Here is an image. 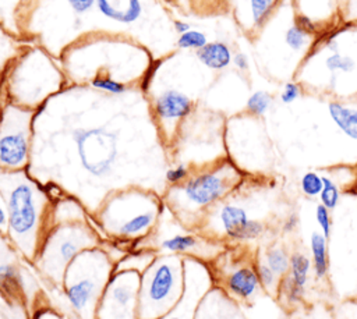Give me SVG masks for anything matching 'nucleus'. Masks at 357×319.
I'll return each mask as SVG.
<instances>
[{"mask_svg": "<svg viewBox=\"0 0 357 319\" xmlns=\"http://www.w3.org/2000/svg\"><path fill=\"white\" fill-rule=\"evenodd\" d=\"M172 28H173V32L177 33V36H178V35L190 31L191 25L184 20H177L176 18V20H172Z\"/></svg>", "mask_w": 357, "mask_h": 319, "instance_id": "41", "label": "nucleus"}, {"mask_svg": "<svg viewBox=\"0 0 357 319\" xmlns=\"http://www.w3.org/2000/svg\"><path fill=\"white\" fill-rule=\"evenodd\" d=\"M273 104V96L266 92V91H255L252 92L245 102V113L257 117V118H262L272 107Z\"/></svg>", "mask_w": 357, "mask_h": 319, "instance_id": "29", "label": "nucleus"}, {"mask_svg": "<svg viewBox=\"0 0 357 319\" xmlns=\"http://www.w3.org/2000/svg\"><path fill=\"white\" fill-rule=\"evenodd\" d=\"M77 155L82 169L92 177H106L119 157L117 134L105 127L77 128L73 132Z\"/></svg>", "mask_w": 357, "mask_h": 319, "instance_id": "13", "label": "nucleus"}, {"mask_svg": "<svg viewBox=\"0 0 357 319\" xmlns=\"http://www.w3.org/2000/svg\"><path fill=\"white\" fill-rule=\"evenodd\" d=\"M0 231L4 234L7 231V210L1 203H0Z\"/></svg>", "mask_w": 357, "mask_h": 319, "instance_id": "43", "label": "nucleus"}, {"mask_svg": "<svg viewBox=\"0 0 357 319\" xmlns=\"http://www.w3.org/2000/svg\"><path fill=\"white\" fill-rule=\"evenodd\" d=\"M0 196L7 210L6 235L18 254L32 262L52 226L53 199L28 169H0Z\"/></svg>", "mask_w": 357, "mask_h": 319, "instance_id": "2", "label": "nucleus"}, {"mask_svg": "<svg viewBox=\"0 0 357 319\" xmlns=\"http://www.w3.org/2000/svg\"><path fill=\"white\" fill-rule=\"evenodd\" d=\"M36 111L10 102L0 109V169H28Z\"/></svg>", "mask_w": 357, "mask_h": 319, "instance_id": "11", "label": "nucleus"}, {"mask_svg": "<svg viewBox=\"0 0 357 319\" xmlns=\"http://www.w3.org/2000/svg\"><path fill=\"white\" fill-rule=\"evenodd\" d=\"M318 199H319V203L328 208L329 210L337 209L342 199V191L333 177L328 174H322V189Z\"/></svg>", "mask_w": 357, "mask_h": 319, "instance_id": "30", "label": "nucleus"}, {"mask_svg": "<svg viewBox=\"0 0 357 319\" xmlns=\"http://www.w3.org/2000/svg\"><path fill=\"white\" fill-rule=\"evenodd\" d=\"M141 274L114 272L96 308L95 319H138V290Z\"/></svg>", "mask_w": 357, "mask_h": 319, "instance_id": "14", "label": "nucleus"}, {"mask_svg": "<svg viewBox=\"0 0 357 319\" xmlns=\"http://www.w3.org/2000/svg\"><path fill=\"white\" fill-rule=\"evenodd\" d=\"M33 319H63V316L50 308H40L36 311Z\"/></svg>", "mask_w": 357, "mask_h": 319, "instance_id": "40", "label": "nucleus"}, {"mask_svg": "<svg viewBox=\"0 0 357 319\" xmlns=\"http://www.w3.org/2000/svg\"><path fill=\"white\" fill-rule=\"evenodd\" d=\"M158 252L151 248L127 249V252L116 262L114 272H135L142 274L153 262Z\"/></svg>", "mask_w": 357, "mask_h": 319, "instance_id": "26", "label": "nucleus"}, {"mask_svg": "<svg viewBox=\"0 0 357 319\" xmlns=\"http://www.w3.org/2000/svg\"><path fill=\"white\" fill-rule=\"evenodd\" d=\"M208 36L205 32L199 31V29H190L181 35H178L174 40V45L178 49L183 50H194L198 52L199 49H202L206 43H208Z\"/></svg>", "mask_w": 357, "mask_h": 319, "instance_id": "33", "label": "nucleus"}, {"mask_svg": "<svg viewBox=\"0 0 357 319\" xmlns=\"http://www.w3.org/2000/svg\"><path fill=\"white\" fill-rule=\"evenodd\" d=\"M298 216L296 215V213H291V215H289V217L284 220V223H283V230L286 231V233H293L297 227H298Z\"/></svg>", "mask_w": 357, "mask_h": 319, "instance_id": "42", "label": "nucleus"}, {"mask_svg": "<svg viewBox=\"0 0 357 319\" xmlns=\"http://www.w3.org/2000/svg\"><path fill=\"white\" fill-rule=\"evenodd\" d=\"M227 159L247 177L265 176L272 166V149L261 118L247 113L231 117L225 130Z\"/></svg>", "mask_w": 357, "mask_h": 319, "instance_id": "9", "label": "nucleus"}, {"mask_svg": "<svg viewBox=\"0 0 357 319\" xmlns=\"http://www.w3.org/2000/svg\"><path fill=\"white\" fill-rule=\"evenodd\" d=\"M231 64L241 72H245L248 71L250 68V59L245 53L243 52H237L233 54V60H231Z\"/></svg>", "mask_w": 357, "mask_h": 319, "instance_id": "39", "label": "nucleus"}, {"mask_svg": "<svg viewBox=\"0 0 357 319\" xmlns=\"http://www.w3.org/2000/svg\"><path fill=\"white\" fill-rule=\"evenodd\" d=\"M310 258L314 276L318 280H324L329 273V249L328 238L319 231H312L310 235Z\"/></svg>", "mask_w": 357, "mask_h": 319, "instance_id": "25", "label": "nucleus"}, {"mask_svg": "<svg viewBox=\"0 0 357 319\" xmlns=\"http://www.w3.org/2000/svg\"><path fill=\"white\" fill-rule=\"evenodd\" d=\"M209 266L215 286L223 288L238 304L252 302L262 290L255 269V260L229 256L223 251Z\"/></svg>", "mask_w": 357, "mask_h": 319, "instance_id": "12", "label": "nucleus"}, {"mask_svg": "<svg viewBox=\"0 0 357 319\" xmlns=\"http://www.w3.org/2000/svg\"><path fill=\"white\" fill-rule=\"evenodd\" d=\"M255 269H257V274H258L262 290L278 297L282 279L261 258L255 259Z\"/></svg>", "mask_w": 357, "mask_h": 319, "instance_id": "31", "label": "nucleus"}, {"mask_svg": "<svg viewBox=\"0 0 357 319\" xmlns=\"http://www.w3.org/2000/svg\"><path fill=\"white\" fill-rule=\"evenodd\" d=\"M248 177L227 157L191 171L190 177L170 187L162 196L165 208L185 228L198 230L205 215L238 189Z\"/></svg>", "mask_w": 357, "mask_h": 319, "instance_id": "3", "label": "nucleus"}, {"mask_svg": "<svg viewBox=\"0 0 357 319\" xmlns=\"http://www.w3.org/2000/svg\"><path fill=\"white\" fill-rule=\"evenodd\" d=\"M280 279H283L290 266V255L282 245L266 247L264 254L259 256Z\"/></svg>", "mask_w": 357, "mask_h": 319, "instance_id": "28", "label": "nucleus"}, {"mask_svg": "<svg viewBox=\"0 0 357 319\" xmlns=\"http://www.w3.org/2000/svg\"><path fill=\"white\" fill-rule=\"evenodd\" d=\"M300 189L308 198H318L322 189V174L314 170L305 171L300 178Z\"/></svg>", "mask_w": 357, "mask_h": 319, "instance_id": "34", "label": "nucleus"}, {"mask_svg": "<svg viewBox=\"0 0 357 319\" xmlns=\"http://www.w3.org/2000/svg\"><path fill=\"white\" fill-rule=\"evenodd\" d=\"M312 273V263H311V258L301 252V251H296L290 255V266H289V272L284 276V279L291 283L294 287H297L298 290L305 293V288L310 283V277Z\"/></svg>", "mask_w": 357, "mask_h": 319, "instance_id": "27", "label": "nucleus"}, {"mask_svg": "<svg viewBox=\"0 0 357 319\" xmlns=\"http://www.w3.org/2000/svg\"><path fill=\"white\" fill-rule=\"evenodd\" d=\"M340 0H291L296 15L310 20L321 35L340 25L339 20Z\"/></svg>", "mask_w": 357, "mask_h": 319, "instance_id": "20", "label": "nucleus"}, {"mask_svg": "<svg viewBox=\"0 0 357 319\" xmlns=\"http://www.w3.org/2000/svg\"><path fill=\"white\" fill-rule=\"evenodd\" d=\"M18 251L0 231V291L10 301H20L24 293Z\"/></svg>", "mask_w": 357, "mask_h": 319, "instance_id": "19", "label": "nucleus"}, {"mask_svg": "<svg viewBox=\"0 0 357 319\" xmlns=\"http://www.w3.org/2000/svg\"><path fill=\"white\" fill-rule=\"evenodd\" d=\"M194 319H247L240 304L223 288L213 286L201 299Z\"/></svg>", "mask_w": 357, "mask_h": 319, "instance_id": "21", "label": "nucleus"}, {"mask_svg": "<svg viewBox=\"0 0 357 319\" xmlns=\"http://www.w3.org/2000/svg\"><path fill=\"white\" fill-rule=\"evenodd\" d=\"M304 92L353 99L357 96V25H337L321 35L294 78Z\"/></svg>", "mask_w": 357, "mask_h": 319, "instance_id": "1", "label": "nucleus"}, {"mask_svg": "<svg viewBox=\"0 0 357 319\" xmlns=\"http://www.w3.org/2000/svg\"><path fill=\"white\" fill-rule=\"evenodd\" d=\"M151 109L162 139L170 142L180 123L192 113L194 100L177 89H166L153 98Z\"/></svg>", "mask_w": 357, "mask_h": 319, "instance_id": "16", "label": "nucleus"}, {"mask_svg": "<svg viewBox=\"0 0 357 319\" xmlns=\"http://www.w3.org/2000/svg\"><path fill=\"white\" fill-rule=\"evenodd\" d=\"M163 198L149 189L114 191L95 212L96 226L117 244H137L148 238L159 224Z\"/></svg>", "mask_w": 357, "mask_h": 319, "instance_id": "4", "label": "nucleus"}, {"mask_svg": "<svg viewBox=\"0 0 357 319\" xmlns=\"http://www.w3.org/2000/svg\"><path fill=\"white\" fill-rule=\"evenodd\" d=\"M191 171H192V170H191L187 164H184V163L176 164V166H173V167H170V169L166 170V173H165V181H166L170 187L178 185V184L184 182V181L190 177Z\"/></svg>", "mask_w": 357, "mask_h": 319, "instance_id": "38", "label": "nucleus"}, {"mask_svg": "<svg viewBox=\"0 0 357 319\" xmlns=\"http://www.w3.org/2000/svg\"><path fill=\"white\" fill-rule=\"evenodd\" d=\"M339 20L343 25H357V0L339 1Z\"/></svg>", "mask_w": 357, "mask_h": 319, "instance_id": "37", "label": "nucleus"}, {"mask_svg": "<svg viewBox=\"0 0 357 319\" xmlns=\"http://www.w3.org/2000/svg\"><path fill=\"white\" fill-rule=\"evenodd\" d=\"M328 116L333 125L350 141L357 143V96L353 99H329Z\"/></svg>", "mask_w": 357, "mask_h": 319, "instance_id": "23", "label": "nucleus"}, {"mask_svg": "<svg viewBox=\"0 0 357 319\" xmlns=\"http://www.w3.org/2000/svg\"><path fill=\"white\" fill-rule=\"evenodd\" d=\"M155 0H96L95 11L117 29H128L144 20L146 8Z\"/></svg>", "mask_w": 357, "mask_h": 319, "instance_id": "17", "label": "nucleus"}, {"mask_svg": "<svg viewBox=\"0 0 357 319\" xmlns=\"http://www.w3.org/2000/svg\"><path fill=\"white\" fill-rule=\"evenodd\" d=\"M20 1H22V0H17V3H18V4H20Z\"/></svg>", "mask_w": 357, "mask_h": 319, "instance_id": "44", "label": "nucleus"}, {"mask_svg": "<svg viewBox=\"0 0 357 319\" xmlns=\"http://www.w3.org/2000/svg\"><path fill=\"white\" fill-rule=\"evenodd\" d=\"M63 71L40 49L26 50L7 78L6 93L10 103L39 110L43 102L63 88Z\"/></svg>", "mask_w": 357, "mask_h": 319, "instance_id": "7", "label": "nucleus"}, {"mask_svg": "<svg viewBox=\"0 0 357 319\" xmlns=\"http://www.w3.org/2000/svg\"><path fill=\"white\" fill-rule=\"evenodd\" d=\"M280 36H282L283 46L286 47V50L290 53L291 57H296L298 64H301V61L310 53V50L312 49V46L318 39V36L307 32L296 22L293 4L289 10L287 20L284 21V28L282 29Z\"/></svg>", "mask_w": 357, "mask_h": 319, "instance_id": "22", "label": "nucleus"}, {"mask_svg": "<svg viewBox=\"0 0 357 319\" xmlns=\"http://www.w3.org/2000/svg\"><path fill=\"white\" fill-rule=\"evenodd\" d=\"M116 262L103 245L81 252L66 269L61 290L77 319H95Z\"/></svg>", "mask_w": 357, "mask_h": 319, "instance_id": "5", "label": "nucleus"}, {"mask_svg": "<svg viewBox=\"0 0 357 319\" xmlns=\"http://www.w3.org/2000/svg\"><path fill=\"white\" fill-rule=\"evenodd\" d=\"M265 228L262 220L251 217L248 208L234 191L205 215L197 231L222 242L241 244L259 238Z\"/></svg>", "mask_w": 357, "mask_h": 319, "instance_id": "10", "label": "nucleus"}, {"mask_svg": "<svg viewBox=\"0 0 357 319\" xmlns=\"http://www.w3.org/2000/svg\"><path fill=\"white\" fill-rule=\"evenodd\" d=\"M215 286L208 262L184 256V290L173 309L159 319H194L204 295Z\"/></svg>", "mask_w": 357, "mask_h": 319, "instance_id": "15", "label": "nucleus"}, {"mask_svg": "<svg viewBox=\"0 0 357 319\" xmlns=\"http://www.w3.org/2000/svg\"><path fill=\"white\" fill-rule=\"evenodd\" d=\"M100 244L102 240L89 220L53 224L32 263L53 286L61 287L68 265L81 252Z\"/></svg>", "mask_w": 357, "mask_h": 319, "instance_id": "6", "label": "nucleus"}, {"mask_svg": "<svg viewBox=\"0 0 357 319\" xmlns=\"http://www.w3.org/2000/svg\"><path fill=\"white\" fill-rule=\"evenodd\" d=\"M304 93L303 86L296 81V79H290L286 81L282 86V91L279 93V100L283 104H291L294 103L297 99H300V96Z\"/></svg>", "mask_w": 357, "mask_h": 319, "instance_id": "36", "label": "nucleus"}, {"mask_svg": "<svg viewBox=\"0 0 357 319\" xmlns=\"http://www.w3.org/2000/svg\"><path fill=\"white\" fill-rule=\"evenodd\" d=\"M89 85L93 89H98L106 95H114V96L124 95L128 91V86L126 82L119 81L109 75H95L91 78Z\"/></svg>", "mask_w": 357, "mask_h": 319, "instance_id": "32", "label": "nucleus"}, {"mask_svg": "<svg viewBox=\"0 0 357 319\" xmlns=\"http://www.w3.org/2000/svg\"><path fill=\"white\" fill-rule=\"evenodd\" d=\"M198 61L209 70L222 71L231 64V47L223 40H211L202 49L195 52Z\"/></svg>", "mask_w": 357, "mask_h": 319, "instance_id": "24", "label": "nucleus"}, {"mask_svg": "<svg viewBox=\"0 0 357 319\" xmlns=\"http://www.w3.org/2000/svg\"><path fill=\"white\" fill-rule=\"evenodd\" d=\"M331 212L332 210H329L328 208H325L321 203H318L315 206V220H317V224L319 227V233L324 237H326L328 240L331 238L332 231H333V219H332Z\"/></svg>", "mask_w": 357, "mask_h": 319, "instance_id": "35", "label": "nucleus"}, {"mask_svg": "<svg viewBox=\"0 0 357 319\" xmlns=\"http://www.w3.org/2000/svg\"><path fill=\"white\" fill-rule=\"evenodd\" d=\"M282 0H229L233 17L248 36H257Z\"/></svg>", "mask_w": 357, "mask_h": 319, "instance_id": "18", "label": "nucleus"}, {"mask_svg": "<svg viewBox=\"0 0 357 319\" xmlns=\"http://www.w3.org/2000/svg\"><path fill=\"white\" fill-rule=\"evenodd\" d=\"M184 290V256L158 254L141 274L138 319H159L178 302Z\"/></svg>", "mask_w": 357, "mask_h": 319, "instance_id": "8", "label": "nucleus"}]
</instances>
